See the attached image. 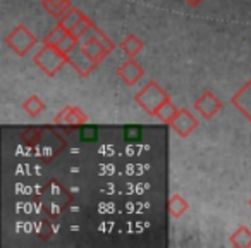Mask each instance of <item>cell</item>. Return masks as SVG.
<instances>
[{
	"label": "cell",
	"instance_id": "4",
	"mask_svg": "<svg viewBox=\"0 0 251 248\" xmlns=\"http://www.w3.org/2000/svg\"><path fill=\"white\" fill-rule=\"evenodd\" d=\"M67 62H69L71 66H73L74 69H76L77 73L81 74V76H88V74H90L91 71H93L95 67L98 66L97 62H93V60H91L90 57L84 54V50L81 49L79 43H77V45L74 47L73 52L67 55Z\"/></svg>",
	"mask_w": 251,
	"mask_h": 248
},
{
	"label": "cell",
	"instance_id": "8",
	"mask_svg": "<svg viewBox=\"0 0 251 248\" xmlns=\"http://www.w3.org/2000/svg\"><path fill=\"white\" fill-rule=\"evenodd\" d=\"M53 121L59 122V124H66V126L67 124H69V126H83L84 122L88 121V117L81 109L66 107L55 119H53Z\"/></svg>",
	"mask_w": 251,
	"mask_h": 248
},
{
	"label": "cell",
	"instance_id": "1",
	"mask_svg": "<svg viewBox=\"0 0 251 248\" xmlns=\"http://www.w3.org/2000/svg\"><path fill=\"white\" fill-rule=\"evenodd\" d=\"M136 104L143 109L147 114L155 115L157 109L164 104L165 100H169V95L165 93L160 88V84L155 83V81H150L148 84H145L140 91L136 93Z\"/></svg>",
	"mask_w": 251,
	"mask_h": 248
},
{
	"label": "cell",
	"instance_id": "10",
	"mask_svg": "<svg viewBox=\"0 0 251 248\" xmlns=\"http://www.w3.org/2000/svg\"><path fill=\"white\" fill-rule=\"evenodd\" d=\"M83 18H84V14L79 11V9H76V7H69V9H67V11L64 12V14L59 18V23H57V25L62 26V28L66 29L67 33H69L71 29H73L74 26H76L77 23H79Z\"/></svg>",
	"mask_w": 251,
	"mask_h": 248
},
{
	"label": "cell",
	"instance_id": "15",
	"mask_svg": "<svg viewBox=\"0 0 251 248\" xmlns=\"http://www.w3.org/2000/svg\"><path fill=\"white\" fill-rule=\"evenodd\" d=\"M230 243H232L234 247H241V248L251 247V231L244 226L237 227L232 233V236H230Z\"/></svg>",
	"mask_w": 251,
	"mask_h": 248
},
{
	"label": "cell",
	"instance_id": "12",
	"mask_svg": "<svg viewBox=\"0 0 251 248\" xmlns=\"http://www.w3.org/2000/svg\"><path fill=\"white\" fill-rule=\"evenodd\" d=\"M177 114H179V109L172 104L171 98H169V100H165L164 104L157 109V112H155V115H157L162 122H165V124H172V121H174Z\"/></svg>",
	"mask_w": 251,
	"mask_h": 248
},
{
	"label": "cell",
	"instance_id": "18",
	"mask_svg": "<svg viewBox=\"0 0 251 248\" xmlns=\"http://www.w3.org/2000/svg\"><path fill=\"white\" fill-rule=\"evenodd\" d=\"M67 35V31L62 28V26L57 25L55 28L52 29V31L49 33V35L45 36V40H43V45H49V47H57V43L60 42V40L64 38V36Z\"/></svg>",
	"mask_w": 251,
	"mask_h": 248
},
{
	"label": "cell",
	"instance_id": "5",
	"mask_svg": "<svg viewBox=\"0 0 251 248\" xmlns=\"http://www.w3.org/2000/svg\"><path fill=\"white\" fill-rule=\"evenodd\" d=\"M195 109L203 115L205 119H212L222 109V102L212 93V91H205L198 100L195 102Z\"/></svg>",
	"mask_w": 251,
	"mask_h": 248
},
{
	"label": "cell",
	"instance_id": "16",
	"mask_svg": "<svg viewBox=\"0 0 251 248\" xmlns=\"http://www.w3.org/2000/svg\"><path fill=\"white\" fill-rule=\"evenodd\" d=\"M23 109H25V112H28L31 117H36L40 112L45 110V104H43L36 95H33V97H29L28 100L23 104Z\"/></svg>",
	"mask_w": 251,
	"mask_h": 248
},
{
	"label": "cell",
	"instance_id": "13",
	"mask_svg": "<svg viewBox=\"0 0 251 248\" xmlns=\"http://www.w3.org/2000/svg\"><path fill=\"white\" fill-rule=\"evenodd\" d=\"M189 209L188 202L184 200V196H181L179 193H174L169 200V212L174 219H179L186 214V210Z\"/></svg>",
	"mask_w": 251,
	"mask_h": 248
},
{
	"label": "cell",
	"instance_id": "6",
	"mask_svg": "<svg viewBox=\"0 0 251 248\" xmlns=\"http://www.w3.org/2000/svg\"><path fill=\"white\" fill-rule=\"evenodd\" d=\"M171 126L181 138H188L189 133L198 126V119H196L188 109H181L179 114L176 115V119L172 121Z\"/></svg>",
	"mask_w": 251,
	"mask_h": 248
},
{
	"label": "cell",
	"instance_id": "3",
	"mask_svg": "<svg viewBox=\"0 0 251 248\" xmlns=\"http://www.w3.org/2000/svg\"><path fill=\"white\" fill-rule=\"evenodd\" d=\"M7 43L16 55L25 57L26 54L36 45V36L33 35L26 26L19 25V26H16L11 31V35L7 36Z\"/></svg>",
	"mask_w": 251,
	"mask_h": 248
},
{
	"label": "cell",
	"instance_id": "23",
	"mask_svg": "<svg viewBox=\"0 0 251 248\" xmlns=\"http://www.w3.org/2000/svg\"><path fill=\"white\" fill-rule=\"evenodd\" d=\"M248 203H250V207H251V198H250V200H248Z\"/></svg>",
	"mask_w": 251,
	"mask_h": 248
},
{
	"label": "cell",
	"instance_id": "22",
	"mask_svg": "<svg viewBox=\"0 0 251 248\" xmlns=\"http://www.w3.org/2000/svg\"><path fill=\"white\" fill-rule=\"evenodd\" d=\"M184 2L189 5V7H198V5L201 4V2H205V0H184Z\"/></svg>",
	"mask_w": 251,
	"mask_h": 248
},
{
	"label": "cell",
	"instance_id": "20",
	"mask_svg": "<svg viewBox=\"0 0 251 248\" xmlns=\"http://www.w3.org/2000/svg\"><path fill=\"white\" fill-rule=\"evenodd\" d=\"M79 138L84 141H93L98 138V130L95 126H83V130L79 131Z\"/></svg>",
	"mask_w": 251,
	"mask_h": 248
},
{
	"label": "cell",
	"instance_id": "19",
	"mask_svg": "<svg viewBox=\"0 0 251 248\" xmlns=\"http://www.w3.org/2000/svg\"><path fill=\"white\" fill-rule=\"evenodd\" d=\"M77 45V40L74 38L73 35H71V33H67L66 36H64L62 40H60L59 43H57V50H59V52H62L64 55H69L71 52H73L74 50V47Z\"/></svg>",
	"mask_w": 251,
	"mask_h": 248
},
{
	"label": "cell",
	"instance_id": "9",
	"mask_svg": "<svg viewBox=\"0 0 251 248\" xmlns=\"http://www.w3.org/2000/svg\"><path fill=\"white\" fill-rule=\"evenodd\" d=\"M232 105H236V107L251 121V81H248V83L234 95Z\"/></svg>",
	"mask_w": 251,
	"mask_h": 248
},
{
	"label": "cell",
	"instance_id": "7",
	"mask_svg": "<svg viewBox=\"0 0 251 248\" xmlns=\"http://www.w3.org/2000/svg\"><path fill=\"white\" fill-rule=\"evenodd\" d=\"M117 74L127 86H133V84H136L138 81L145 76V71H143V67L134 60V57H127V60L119 67Z\"/></svg>",
	"mask_w": 251,
	"mask_h": 248
},
{
	"label": "cell",
	"instance_id": "17",
	"mask_svg": "<svg viewBox=\"0 0 251 248\" xmlns=\"http://www.w3.org/2000/svg\"><path fill=\"white\" fill-rule=\"evenodd\" d=\"M93 28V23H91V19L88 18V16H84L83 19H81L79 23H77L76 26H74L73 29H71V35L74 36V38L76 40H79V38H83L84 35H86L88 31H90V29Z\"/></svg>",
	"mask_w": 251,
	"mask_h": 248
},
{
	"label": "cell",
	"instance_id": "14",
	"mask_svg": "<svg viewBox=\"0 0 251 248\" xmlns=\"http://www.w3.org/2000/svg\"><path fill=\"white\" fill-rule=\"evenodd\" d=\"M69 4L71 0H42V5L53 18H60L69 9Z\"/></svg>",
	"mask_w": 251,
	"mask_h": 248
},
{
	"label": "cell",
	"instance_id": "2",
	"mask_svg": "<svg viewBox=\"0 0 251 248\" xmlns=\"http://www.w3.org/2000/svg\"><path fill=\"white\" fill-rule=\"evenodd\" d=\"M35 64L47 74V76H53L57 74V71H60V67L67 62V57L62 52L57 50V47H49L43 45V49L33 57Z\"/></svg>",
	"mask_w": 251,
	"mask_h": 248
},
{
	"label": "cell",
	"instance_id": "11",
	"mask_svg": "<svg viewBox=\"0 0 251 248\" xmlns=\"http://www.w3.org/2000/svg\"><path fill=\"white\" fill-rule=\"evenodd\" d=\"M143 47H145L143 42H141V40L138 38V36H134V35H127L121 43V50L127 57H136L138 54L143 50Z\"/></svg>",
	"mask_w": 251,
	"mask_h": 248
},
{
	"label": "cell",
	"instance_id": "21",
	"mask_svg": "<svg viewBox=\"0 0 251 248\" xmlns=\"http://www.w3.org/2000/svg\"><path fill=\"white\" fill-rule=\"evenodd\" d=\"M124 138L127 141H140L141 140V130L136 126H127L124 130Z\"/></svg>",
	"mask_w": 251,
	"mask_h": 248
}]
</instances>
